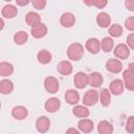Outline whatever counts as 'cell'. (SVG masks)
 Returning a JSON list of instances; mask_svg holds the SVG:
<instances>
[{"mask_svg":"<svg viewBox=\"0 0 134 134\" xmlns=\"http://www.w3.org/2000/svg\"><path fill=\"white\" fill-rule=\"evenodd\" d=\"M27 115H28V111L24 106H15L12 109V116L15 119L23 120L27 117Z\"/></svg>","mask_w":134,"mask_h":134,"instance_id":"obj_14","label":"cell"},{"mask_svg":"<svg viewBox=\"0 0 134 134\" xmlns=\"http://www.w3.org/2000/svg\"><path fill=\"white\" fill-rule=\"evenodd\" d=\"M44 107H45V110H46L47 112H49V113H54V112H57V111L60 109V107H61V102H60V99H59L58 97H50V98H48V99L45 102Z\"/></svg>","mask_w":134,"mask_h":134,"instance_id":"obj_10","label":"cell"},{"mask_svg":"<svg viewBox=\"0 0 134 134\" xmlns=\"http://www.w3.org/2000/svg\"><path fill=\"white\" fill-rule=\"evenodd\" d=\"M89 109L85 105H76L72 109V114L79 118H87L89 116Z\"/></svg>","mask_w":134,"mask_h":134,"instance_id":"obj_22","label":"cell"},{"mask_svg":"<svg viewBox=\"0 0 134 134\" xmlns=\"http://www.w3.org/2000/svg\"><path fill=\"white\" fill-rule=\"evenodd\" d=\"M28 40V34L24 30H19L14 35V42L17 45H23Z\"/></svg>","mask_w":134,"mask_h":134,"instance_id":"obj_27","label":"cell"},{"mask_svg":"<svg viewBox=\"0 0 134 134\" xmlns=\"http://www.w3.org/2000/svg\"><path fill=\"white\" fill-rule=\"evenodd\" d=\"M122 82L126 89L130 91H134V75L128 69L122 72Z\"/></svg>","mask_w":134,"mask_h":134,"instance_id":"obj_21","label":"cell"},{"mask_svg":"<svg viewBox=\"0 0 134 134\" xmlns=\"http://www.w3.org/2000/svg\"><path fill=\"white\" fill-rule=\"evenodd\" d=\"M96 23L99 27L103 28H107L111 26V17L109 16V14L102 12L99 14H97L96 16Z\"/></svg>","mask_w":134,"mask_h":134,"instance_id":"obj_18","label":"cell"},{"mask_svg":"<svg viewBox=\"0 0 134 134\" xmlns=\"http://www.w3.org/2000/svg\"><path fill=\"white\" fill-rule=\"evenodd\" d=\"M125 26L128 30L134 31V16H130L125 20Z\"/></svg>","mask_w":134,"mask_h":134,"instance_id":"obj_33","label":"cell"},{"mask_svg":"<svg viewBox=\"0 0 134 134\" xmlns=\"http://www.w3.org/2000/svg\"><path fill=\"white\" fill-rule=\"evenodd\" d=\"M14 72V66L8 62H1L0 63V75L5 77L10 75Z\"/></svg>","mask_w":134,"mask_h":134,"instance_id":"obj_28","label":"cell"},{"mask_svg":"<svg viewBox=\"0 0 134 134\" xmlns=\"http://www.w3.org/2000/svg\"><path fill=\"white\" fill-rule=\"evenodd\" d=\"M85 4L87 5H94L96 8H104L107 4V0H94V1H85Z\"/></svg>","mask_w":134,"mask_h":134,"instance_id":"obj_31","label":"cell"},{"mask_svg":"<svg viewBox=\"0 0 134 134\" xmlns=\"http://www.w3.org/2000/svg\"><path fill=\"white\" fill-rule=\"evenodd\" d=\"M65 134H81L80 133V131L77 130V129H75V128H68L67 130H66V133Z\"/></svg>","mask_w":134,"mask_h":134,"instance_id":"obj_37","label":"cell"},{"mask_svg":"<svg viewBox=\"0 0 134 134\" xmlns=\"http://www.w3.org/2000/svg\"><path fill=\"white\" fill-rule=\"evenodd\" d=\"M84 55V46L81 43H72L67 48V57L71 61H80Z\"/></svg>","mask_w":134,"mask_h":134,"instance_id":"obj_1","label":"cell"},{"mask_svg":"<svg viewBox=\"0 0 134 134\" xmlns=\"http://www.w3.org/2000/svg\"><path fill=\"white\" fill-rule=\"evenodd\" d=\"M126 131L128 133H134V116H129L126 124Z\"/></svg>","mask_w":134,"mask_h":134,"instance_id":"obj_32","label":"cell"},{"mask_svg":"<svg viewBox=\"0 0 134 134\" xmlns=\"http://www.w3.org/2000/svg\"><path fill=\"white\" fill-rule=\"evenodd\" d=\"M60 23L63 27H66V28H69V27H72L75 23V17L72 13H69V12H66L64 13L61 18H60Z\"/></svg>","mask_w":134,"mask_h":134,"instance_id":"obj_11","label":"cell"},{"mask_svg":"<svg viewBox=\"0 0 134 134\" xmlns=\"http://www.w3.org/2000/svg\"><path fill=\"white\" fill-rule=\"evenodd\" d=\"M113 46H114V42H113L112 38H110V37H105L100 41V49L104 52L111 51L113 49Z\"/></svg>","mask_w":134,"mask_h":134,"instance_id":"obj_29","label":"cell"},{"mask_svg":"<svg viewBox=\"0 0 134 134\" xmlns=\"http://www.w3.org/2000/svg\"><path fill=\"white\" fill-rule=\"evenodd\" d=\"M73 83L77 89H84L88 85V74L83 71L76 72L73 79Z\"/></svg>","mask_w":134,"mask_h":134,"instance_id":"obj_5","label":"cell"},{"mask_svg":"<svg viewBox=\"0 0 134 134\" xmlns=\"http://www.w3.org/2000/svg\"><path fill=\"white\" fill-rule=\"evenodd\" d=\"M98 100H99V94H98V91H96L95 89L88 90L83 96V104L86 107L94 106Z\"/></svg>","mask_w":134,"mask_h":134,"instance_id":"obj_2","label":"cell"},{"mask_svg":"<svg viewBox=\"0 0 134 134\" xmlns=\"http://www.w3.org/2000/svg\"><path fill=\"white\" fill-rule=\"evenodd\" d=\"M37 60H38V62H39L40 64L46 65V64H48V63L51 62L52 55H51L50 51H48V50H46V49H42V50H40V51L38 52V54H37Z\"/></svg>","mask_w":134,"mask_h":134,"instance_id":"obj_23","label":"cell"},{"mask_svg":"<svg viewBox=\"0 0 134 134\" xmlns=\"http://www.w3.org/2000/svg\"><path fill=\"white\" fill-rule=\"evenodd\" d=\"M125 6L128 10L134 12V0H126L125 1Z\"/></svg>","mask_w":134,"mask_h":134,"instance_id":"obj_36","label":"cell"},{"mask_svg":"<svg viewBox=\"0 0 134 134\" xmlns=\"http://www.w3.org/2000/svg\"><path fill=\"white\" fill-rule=\"evenodd\" d=\"M106 69L111 73H118L122 70V63L118 59H109L106 62Z\"/></svg>","mask_w":134,"mask_h":134,"instance_id":"obj_6","label":"cell"},{"mask_svg":"<svg viewBox=\"0 0 134 134\" xmlns=\"http://www.w3.org/2000/svg\"><path fill=\"white\" fill-rule=\"evenodd\" d=\"M113 53H114V57L116 59H118V60H126L130 55V48L128 47L127 44L120 43V44L115 46V48L113 50Z\"/></svg>","mask_w":134,"mask_h":134,"instance_id":"obj_3","label":"cell"},{"mask_svg":"<svg viewBox=\"0 0 134 134\" xmlns=\"http://www.w3.org/2000/svg\"><path fill=\"white\" fill-rule=\"evenodd\" d=\"M32 6L37 9H43L46 6V1L45 0H34Z\"/></svg>","mask_w":134,"mask_h":134,"instance_id":"obj_34","label":"cell"},{"mask_svg":"<svg viewBox=\"0 0 134 134\" xmlns=\"http://www.w3.org/2000/svg\"><path fill=\"white\" fill-rule=\"evenodd\" d=\"M128 70L134 75V62H132V63H130V64L128 65Z\"/></svg>","mask_w":134,"mask_h":134,"instance_id":"obj_39","label":"cell"},{"mask_svg":"<svg viewBox=\"0 0 134 134\" xmlns=\"http://www.w3.org/2000/svg\"><path fill=\"white\" fill-rule=\"evenodd\" d=\"M127 45L129 48L134 49V32L129 34V36L127 37Z\"/></svg>","mask_w":134,"mask_h":134,"instance_id":"obj_35","label":"cell"},{"mask_svg":"<svg viewBox=\"0 0 134 134\" xmlns=\"http://www.w3.org/2000/svg\"><path fill=\"white\" fill-rule=\"evenodd\" d=\"M17 14H18V8L13 4H5L1 10L2 18H6V19H13L17 16Z\"/></svg>","mask_w":134,"mask_h":134,"instance_id":"obj_15","label":"cell"},{"mask_svg":"<svg viewBox=\"0 0 134 134\" xmlns=\"http://www.w3.org/2000/svg\"><path fill=\"white\" fill-rule=\"evenodd\" d=\"M122 31H124V29H122L121 25H119V24H112V25L109 27V29H108L109 35H110L111 37H113V38H118V37H120V36L122 35Z\"/></svg>","mask_w":134,"mask_h":134,"instance_id":"obj_30","label":"cell"},{"mask_svg":"<svg viewBox=\"0 0 134 134\" xmlns=\"http://www.w3.org/2000/svg\"><path fill=\"white\" fill-rule=\"evenodd\" d=\"M77 128L83 133H90L94 129V124L89 118H82L77 122Z\"/></svg>","mask_w":134,"mask_h":134,"instance_id":"obj_17","label":"cell"},{"mask_svg":"<svg viewBox=\"0 0 134 134\" xmlns=\"http://www.w3.org/2000/svg\"><path fill=\"white\" fill-rule=\"evenodd\" d=\"M47 31H48L47 26L44 23H41V24H39V25H37L30 29V34L35 39H41V38L45 37Z\"/></svg>","mask_w":134,"mask_h":134,"instance_id":"obj_19","label":"cell"},{"mask_svg":"<svg viewBox=\"0 0 134 134\" xmlns=\"http://www.w3.org/2000/svg\"><path fill=\"white\" fill-rule=\"evenodd\" d=\"M25 22L27 23V25H29L31 28L41 24V17L38 13L36 12H28L25 16Z\"/></svg>","mask_w":134,"mask_h":134,"instance_id":"obj_16","label":"cell"},{"mask_svg":"<svg viewBox=\"0 0 134 134\" xmlns=\"http://www.w3.org/2000/svg\"><path fill=\"white\" fill-rule=\"evenodd\" d=\"M44 88L48 93H51V94L57 93L60 88L59 81L54 76H47L44 80Z\"/></svg>","mask_w":134,"mask_h":134,"instance_id":"obj_4","label":"cell"},{"mask_svg":"<svg viewBox=\"0 0 134 134\" xmlns=\"http://www.w3.org/2000/svg\"><path fill=\"white\" fill-rule=\"evenodd\" d=\"M64 98L66 100L67 104L69 105H76L80 100V94L76 90L74 89H69L65 92V95H64Z\"/></svg>","mask_w":134,"mask_h":134,"instance_id":"obj_20","label":"cell"},{"mask_svg":"<svg viewBox=\"0 0 134 134\" xmlns=\"http://www.w3.org/2000/svg\"><path fill=\"white\" fill-rule=\"evenodd\" d=\"M104 82V77L102 75V73L94 71L91 72L90 74H88V85H90L93 88H98L103 85Z\"/></svg>","mask_w":134,"mask_h":134,"instance_id":"obj_7","label":"cell"},{"mask_svg":"<svg viewBox=\"0 0 134 134\" xmlns=\"http://www.w3.org/2000/svg\"><path fill=\"white\" fill-rule=\"evenodd\" d=\"M113 126L108 120H102L97 125V131L99 134H112L113 133Z\"/></svg>","mask_w":134,"mask_h":134,"instance_id":"obj_25","label":"cell"},{"mask_svg":"<svg viewBox=\"0 0 134 134\" xmlns=\"http://www.w3.org/2000/svg\"><path fill=\"white\" fill-rule=\"evenodd\" d=\"M57 70L60 74L66 76V75H69L72 73L73 66L69 61H61L57 66Z\"/></svg>","mask_w":134,"mask_h":134,"instance_id":"obj_12","label":"cell"},{"mask_svg":"<svg viewBox=\"0 0 134 134\" xmlns=\"http://www.w3.org/2000/svg\"><path fill=\"white\" fill-rule=\"evenodd\" d=\"M0 23H1V26H0V29L2 30V29H3V27H4V20H3V18H1V19H0Z\"/></svg>","mask_w":134,"mask_h":134,"instance_id":"obj_40","label":"cell"},{"mask_svg":"<svg viewBox=\"0 0 134 134\" xmlns=\"http://www.w3.org/2000/svg\"><path fill=\"white\" fill-rule=\"evenodd\" d=\"M99 94V102L104 107H108L111 103V92L109 89L107 88H103L100 89V91H98Z\"/></svg>","mask_w":134,"mask_h":134,"instance_id":"obj_24","label":"cell"},{"mask_svg":"<svg viewBox=\"0 0 134 134\" xmlns=\"http://www.w3.org/2000/svg\"><path fill=\"white\" fill-rule=\"evenodd\" d=\"M124 89H125V85H124L122 80L116 79V80H114V81H112L110 83L109 90L114 95H120L124 92Z\"/></svg>","mask_w":134,"mask_h":134,"instance_id":"obj_13","label":"cell"},{"mask_svg":"<svg viewBox=\"0 0 134 134\" xmlns=\"http://www.w3.org/2000/svg\"><path fill=\"white\" fill-rule=\"evenodd\" d=\"M85 47L90 53L95 54L100 50V41L96 38H89L85 43Z\"/></svg>","mask_w":134,"mask_h":134,"instance_id":"obj_9","label":"cell"},{"mask_svg":"<svg viewBox=\"0 0 134 134\" xmlns=\"http://www.w3.org/2000/svg\"><path fill=\"white\" fill-rule=\"evenodd\" d=\"M14 90V84L10 80H7V79H4L0 82V92L3 94V95H6V94H10Z\"/></svg>","mask_w":134,"mask_h":134,"instance_id":"obj_26","label":"cell"},{"mask_svg":"<svg viewBox=\"0 0 134 134\" xmlns=\"http://www.w3.org/2000/svg\"><path fill=\"white\" fill-rule=\"evenodd\" d=\"M50 128V120L47 116H40L36 121V129L39 133H46Z\"/></svg>","mask_w":134,"mask_h":134,"instance_id":"obj_8","label":"cell"},{"mask_svg":"<svg viewBox=\"0 0 134 134\" xmlns=\"http://www.w3.org/2000/svg\"><path fill=\"white\" fill-rule=\"evenodd\" d=\"M16 3H17V5L24 6V5H27L29 3V1L28 0H16Z\"/></svg>","mask_w":134,"mask_h":134,"instance_id":"obj_38","label":"cell"}]
</instances>
